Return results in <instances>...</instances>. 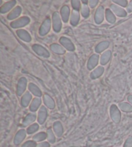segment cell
Returning a JSON list of instances; mask_svg holds the SVG:
<instances>
[{
    "label": "cell",
    "instance_id": "1",
    "mask_svg": "<svg viewBox=\"0 0 132 147\" xmlns=\"http://www.w3.org/2000/svg\"><path fill=\"white\" fill-rule=\"evenodd\" d=\"M30 21V20L29 17H21L19 19L15 20L13 22H12L11 24V25L12 28H14V29H18V28L26 26V25L29 24Z\"/></svg>",
    "mask_w": 132,
    "mask_h": 147
},
{
    "label": "cell",
    "instance_id": "2",
    "mask_svg": "<svg viewBox=\"0 0 132 147\" xmlns=\"http://www.w3.org/2000/svg\"><path fill=\"white\" fill-rule=\"evenodd\" d=\"M110 116L114 123H119L121 121V114L117 106L115 105H112L110 107Z\"/></svg>",
    "mask_w": 132,
    "mask_h": 147
},
{
    "label": "cell",
    "instance_id": "3",
    "mask_svg": "<svg viewBox=\"0 0 132 147\" xmlns=\"http://www.w3.org/2000/svg\"><path fill=\"white\" fill-rule=\"evenodd\" d=\"M52 24H53V29H54V31L56 32H60L62 27L61 20L59 13L57 12H55L53 14Z\"/></svg>",
    "mask_w": 132,
    "mask_h": 147
},
{
    "label": "cell",
    "instance_id": "4",
    "mask_svg": "<svg viewBox=\"0 0 132 147\" xmlns=\"http://www.w3.org/2000/svg\"><path fill=\"white\" fill-rule=\"evenodd\" d=\"M32 49L38 55L44 58H49L50 57V53L46 48H45L41 45L35 44L32 46Z\"/></svg>",
    "mask_w": 132,
    "mask_h": 147
},
{
    "label": "cell",
    "instance_id": "5",
    "mask_svg": "<svg viewBox=\"0 0 132 147\" xmlns=\"http://www.w3.org/2000/svg\"><path fill=\"white\" fill-rule=\"evenodd\" d=\"M51 27V20L50 18H47L43 23L39 29V34L41 36H45L50 31Z\"/></svg>",
    "mask_w": 132,
    "mask_h": 147
},
{
    "label": "cell",
    "instance_id": "6",
    "mask_svg": "<svg viewBox=\"0 0 132 147\" xmlns=\"http://www.w3.org/2000/svg\"><path fill=\"white\" fill-rule=\"evenodd\" d=\"M27 80L26 79V78L21 77V78H19L18 83H17V95L21 96L23 93L25 92V91L26 90V88H27Z\"/></svg>",
    "mask_w": 132,
    "mask_h": 147
},
{
    "label": "cell",
    "instance_id": "7",
    "mask_svg": "<svg viewBox=\"0 0 132 147\" xmlns=\"http://www.w3.org/2000/svg\"><path fill=\"white\" fill-rule=\"evenodd\" d=\"M104 16H105V9L103 6H99L96 10L95 13V22L97 24H100L103 22Z\"/></svg>",
    "mask_w": 132,
    "mask_h": 147
},
{
    "label": "cell",
    "instance_id": "8",
    "mask_svg": "<svg viewBox=\"0 0 132 147\" xmlns=\"http://www.w3.org/2000/svg\"><path fill=\"white\" fill-rule=\"evenodd\" d=\"M59 42L66 49L70 51H73L75 50L74 45H73L72 42L69 38H68L63 36L60 38Z\"/></svg>",
    "mask_w": 132,
    "mask_h": 147
},
{
    "label": "cell",
    "instance_id": "9",
    "mask_svg": "<svg viewBox=\"0 0 132 147\" xmlns=\"http://www.w3.org/2000/svg\"><path fill=\"white\" fill-rule=\"evenodd\" d=\"M48 116V111L44 106H42L38 112V122L43 125L45 122Z\"/></svg>",
    "mask_w": 132,
    "mask_h": 147
},
{
    "label": "cell",
    "instance_id": "10",
    "mask_svg": "<svg viewBox=\"0 0 132 147\" xmlns=\"http://www.w3.org/2000/svg\"><path fill=\"white\" fill-rule=\"evenodd\" d=\"M99 59V56L97 54H94L91 56L87 63V67L89 70H92L97 66Z\"/></svg>",
    "mask_w": 132,
    "mask_h": 147
},
{
    "label": "cell",
    "instance_id": "11",
    "mask_svg": "<svg viewBox=\"0 0 132 147\" xmlns=\"http://www.w3.org/2000/svg\"><path fill=\"white\" fill-rule=\"evenodd\" d=\"M16 33L19 38L25 42H30L32 40V38L30 34L24 29H18L16 31Z\"/></svg>",
    "mask_w": 132,
    "mask_h": 147
},
{
    "label": "cell",
    "instance_id": "12",
    "mask_svg": "<svg viewBox=\"0 0 132 147\" xmlns=\"http://www.w3.org/2000/svg\"><path fill=\"white\" fill-rule=\"evenodd\" d=\"M110 9H111V11L113 12V13H115L117 16H118L119 17L126 16L127 13L125 10L123 8H121L120 7L116 5L115 4L111 5Z\"/></svg>",
    "mask_w": 132,
    "mask_h": 147
},
{
    "label": "cell",
    "instance_id": "13",
    "mask_svg": "<svg viewBox=\"0 0 132 147\" xmlns=\"http://www.w3.org/2000/svg\"><path fill=\"white\" fill-rule=\"evenodd\" d=\"M26 136H27V132L26 131L23 130V129H22V130H20L19 131H17V133L16 134V135L14 138V144H16V145H19V144L24 140Z\"/></svg>",
    "mask_w": 132,
    "mask_h": 147
},
{
    "label": "cell",
    "instance_id": "14",
    "mask_svg": "<svg viewBox=\"0 0 132 147\" xmlns=\"http://www.w3.org/2000/svg\"><path fill=\"white\" fill-rule=\"evenodd\" d=\"M16 1H10L7 2V3H5L3 6L1 7V9H0V12L1 14H5L6 12H9V11L13 8V7L16 5Z\"/></svg>",
    "mask_w": 132,
    "mask_h": 147
},
{
    "label": "cell",
    "instance_id": "15",
    "mask_svg": "<svg viewBox=\"0 0 132 147\" xmlns=\"http://www.w3.org/2000/svg\"><path fill=\"white\" fill-rule=\"evenodd\" d=\"M61 15L63 21L67 23L68 21L70 16V9L67 5L63 6L61 9Z\"/></svg>",
    "mask_w": 132,
    "mask_h": 147
},
{
    "label": "cell",
    "instance_id": "16",
    "mask_svg": "<svg viewBox=\"0 0 132 147\" xmlns=\"http://www.w3.org/2000/svg\"><path fill=\"white\" fill-rule=\"evenodd\" d=\"M21 11H22V9L21 7L17 6L14 10H12V12H10L8 15V16H7V18H8V20H9L16 19L19 16L20 14L21 13Z\"/></svg>",
    "mask_w": 132,
    "mask_h": 147
},
{
    "label": "cell",
    "instance_id": "17",
    "mask_svg": "<svg viewBox=\"0 0 132 147\" xmlns=\"http://www.w3.org/2000/svg\"><path fill=\"white\" fill-rule=\"evenodd\" d=\"M111 57V52L110 50H107L103 54L101 55V64L103 65H106L110 61Z\"/></svg>",
    "mask_w": 132,
    "mask_h": 147
},
{
    "label": "cell",
    "instance_id": "18",
    "mask_svg": "<svg viewBox=\"0 0 132 147\" xmlns=\"http://www.w3.org/2000/svg\"><path fill=\"white\" fill-rule=\"evenodd\" d=\"M43 101L45 105L50 109H54L55 108V102L53 98L50 95L45 94L43 97Z\"/></svg>",
    "mask_w": 132,
    "mask_h": 147
},
{
    "label": "cell",
    "instance_id": "19",
    "mask_svg": "<svg viewBox=\"0 0 132 147\" xmlns=\"http://www.w3.org/2000/svg\"><path fill=\"white\" fill-rule=\"evenodd\" d=\"M32 96L29 92H27L25 93L21 98V103L23 107H27L28 105H29L30 100L32 99Z\"/></svg>",
    "mask_w": 132,
    "mask_h": 147
},
{
    "label": "cell",
    "instance_id": "20",
    "mask_svg": "<svg viewBox=\"0 0 132 147\" xmlns=\"http://www.w3.org/2000/svg\"><path fill=\"white\" fill-rule=\"evenodd\" d=\"M104 71H105V69L103 67H98L90 73V78L92 79H96V78L100 77L103 74Z\"/></svg>",
    "mask_w": 132,
    "mask_h": 147
},
{
    "label": "cell",
    "instance_id": "21",
    "mask_svg": "<svg viewBox=\"0 0 132 147\" xmlns=\"http://www.w3.org/2000/svg\"><path fill=\"white\" fill-rule=\"evenodd\" d=\"M29 89L30 90V92H31L32 94H34L35 96L36 97H39L42 95V93L41 91L40 90V89L37 86L34 84L33 83H30L29 85Z\"/></svg>",
    "mask_w": 132,
    "mask_h": 147
},
{
    "label": "cell",
    "instance_id": "22",
    "mask_svg": "<svg viewBox=\"0 0 132 147\" xmlns=\"http://www.w3.org/2000/svg\"><path fill=\"white\" fill-rule=\"evenodd\" d=\"M36 119V115L34 113H29L23 121V126H27Z\"/></svg>",
    "mask_w": 132,
    "mask_h": 147
},
{
    "label": "cell",
    "instance_id": "23",
    "mask_svg": "<svg viewBox=\"0 0 132 147\" xmlns=\"http://www.w3.org/2000/svg\"><path fill=\"white\" fill-rule=\"evenodd\" d=\"M54 132L57 137L62 136L63 134V128L62 124L59 121H56L54 124Z\"/></svg>",
    "mask_w": 132,
    "mask_h": 147
},
{
    "label": "cell",
    "instance_id": "24",
    "mask_svg": "<svg viewBox=\"0 0 132 147\" xmlns=\"http://www.w3.org/2000/svg\"><path fill=\"white\" fill-rule=\"evenodd\" d=\"M109 45H110V42L108 41L101 42L95 47V52L97 53H102L103 51H105V49H107V48L109 47Z\"/></svg>",
    "mask_w": 132,
    "mask_h": 147
},
{
    "label": "cell",
    "instance_id": "25",
    "mask_svg": "<svg viewBox=\"0 0 132 147\" xmlns=\"http://www.w3.org/2000/svg\"><path fill=\"white\" fill-rule=\"evenodd\" d=\"M79 12L77 11H75V10H73L72 12V14H71L70 17V23L73 26H75L77 25L79 22Z\"/></svg>",
    "mask_w": 132,
    "mask_h": 147
},
{
    "label": "cell",
    "instance_id": "26",
    "mask_svg": "<svg viewBox=\"0 0 132 147\" xmlns=\"http://www.w3.org/2000/svg\"><path fill=\"white\" fill-rule=\"evenodd\" d=\"M50 49L53 52L56 53V54L63 55L65 53V49L60 45L57 44H54L50 45Z\"/></svg>",
    "mask_w": 132,
    "mask_h": 147
},
{
    "label": "cell",
    "instance_id": "27",
    "mask_svg": "<svg viewBox=\"0 0 132 147\" xmlns=\"http://www.w3.org/2000/svg\"><path fill=\"white\" fill-rule=\"evenodd\" d=\"M41 104V100L40 99V98L39 97L35 98L34 99L32 100L31 105L30 106V111H35L36 110H37V109L39 108Z\"/></svg>",
    "mask_w": 132,
    "mask_h": 147
},
{
    "label": "cell",
    "instance_id": "28",
    "mask_svg": "<svg viewBox=\"0 0 132 147\" xmlns=\"http://www.w3.org/2000/svg\"><path fill=\"white\" fill-rule=\"evenodd\" d=\"M105 14H106V20L108 22L111 23V24H113L116 21V18L115 15L113 14V12L111 11L110 9H107L105 11Z\"/></svg>",
    "mask_w": 132,
    "mask_h": 147
},
{
    "label": "cell",
    "instance_id": "29",
    "mask_svg": "<svg viewBox=\"0 0 132 147\" xmlns=\"http://www.w3.org/2000/svg\"><path fill=\"white\" fill-rule=\"evenodd\" d=\"M119 107L124 112H131L132 106L127 102H121L119 105Z\"/></svg>",
    "mask_w": 132,
    "mask_h": 147
},
{
    "label": "cell",
    "instance_id": "30",
    "mask_svg": "<svg viewBox=\"0 0 132 147\" xmlns=\"http://www.w3.org/2000/svg\"><path fill=\"white\" fill-rule=\"evenodd\" d=\"M47 138V134L45 132H39L33 137V139L34 141L39 142L45 140Z\"/></svg>",
    "mask_w": 132,
    "mask_h": 147
},
{
    "label": "cell",
    "instance_id": "31",
    "mask_svg": "<svg viewBox=\"0 0 132 147\" xmlns=\"http://www.w3.org/2000/svg\"><path fill=\"white\" fill-rule=\"evenodd\" d=\"M47 139L48 141H49L50 143H54L55 141V137L54 136V134L51 128H49L47 131Z\"/></svg>",
    "mask_w": 132,
    "mask_h": 147
},
{
    "label": "cell",
    "instance_id": "32",
    "mask_svg": "<svg viewBox=\"0 0 132 147\" xmlns=\"http://www.w3.org/2000/svg\"><path fill=\"white\" fill-rule=\"evenodd\" d=\"M81 14L85 18H86L89 16L90 9L88 8V7L86 5H83L82 8H81Z\"/></svg>",
    "mask_w": 132,
    "mask_h": 147
},
{
    "label": "cell",
    "instance_id": "33",
    "mask_svg": "<svg viewBox=\"0 0 132 147\" xmlns=\"http://www.w3.org/2000/svg\"><path fill=\"white\" fill-rule=\"evenodd\" d=\"M38 130H39V125L35 123L33 124L31 126H30L29 128H27V132L29 134H32L35 133V131H37Z\"/></svg>",
    "mask_w": 132,
    "mask_h": 147
},
{
    "label": "cell",
    "instance_id": "34",
    "mask_svg": "<svg viewBox=\"0 0 132 147\" xmlns=\"http://www.w3.org/2000/svg\"><path fill=\"white\" fill-rule=\"evenodd\" d=\"M37 144L35 141H28L23 144L21 147H36Z\"/></svg>",
    "mask_w": 132,
    "mask_h": 147
},
{
    "label": "cell",
    "instance_id": "35",
    "mask_svg": "<svg viewBox=\"0 0 132 147\" xmlns=\"http://www.w3.org/2000/svg\"><path fill=\"white\" fill-rule=\"evenodd\" d=\"M72 6L73 10L78 11L81 8V3L79 1H72Z\"/></svg>",
    "mask_w": 132,
    "mask_h": 147
},
{
    "label": "cell",
    "instance_id": "36",
    "mask_svg": "<svg viewBox=\"0 0 132 147\" xmlns=\"http://www.w3.org/2000/svg\"><path fill=\"white\" fill-rule=\"evenodd\" d=\"M124 147H132V136L129 137L126 139L124 144Z\"/></svg>",
    "mask_w": 132,
    "mask_h": 147
},
{
    "label": "cell",
    "instance_id": "37",
    "mask_svg": "<svg viewBox=\"0 0 132 147\" xmlns=\"http://www.w3.org/2000/svg\"><path fill=\"white\" fill-rule=\"evenodd\" d=\"M113 2L122 7H126L128 5V1H126V0H122V1H120V0H119V1H113Z\"/></svg>",
    "mask_w": 132,
    "mask_h": 147
},
{
    "label": "cell",
    "instance_id": "38",
    "mask_svg": "<svg viewBox=\"0 0 132 147\" xmlns=\"http://www.w3.org/2000/svg\"><path fill=\"white\" fill-rule=\"evenodd\" d=\"M99 3V1H94V0H91L89 1V5L91 8H95V7Z\"/></svg>",
    "mask_w": 132,
    "mask_h": 147
},
{
    "label": "cell",
    "instance_id": "39",
    "mask_svg": "<svg viewBox=\"0 0 132 147\" xmlns=\"http://www.w3.org/2000/svg\"><path fill=\"white\" fill-rule=\"evenodd\" d=\"M36 147H50V144L47 142H43V143L37 144Z\"/></svg>",
    "mask_w": 132,
    "mask_h": 147
},
{
    "label": "cell",
    "instance_id": "40",
    "mask_svg": "<svg viewBox=\"0 0 132 147\" xmlns=\"http://www.w3.org/2000/svg\"><path fill=\"white\" fill-rule=\"evenodd\" d=\"M127 11H128V12H132V1L129 2V3L128 4V7H127Z\"/></svg>",
    "mask_w": 132,
    "mask_h": 147
},
{
    "label": "cell",
    "instance_id": "41",
    "mask_svg": "<svg viewBox=\"0 0 132 147\" xmlns=\"http://www.w3.org/2000/svg\"><path fill=\"white\" fill-rule=\"evenodd\" d=\"M128 100L132 105V95H129L128 97Z\"/></svg>",
    "mask_w": 132,
    "mask_h": 147
},
{
    "label": "cell",
    "instance_id": "42",
    "mask_svg": "<svg viewBox=\"0 0 132 147\" xmlns=\"http://www.w3.org/2000/svg\"><path fill=\"white\" fill-rule=\"evenodd\" d=\"M82 3H83V5H87L88 3H89V1H82Z\"/></svg>",
    "mask_w": 132,
    "mask_h": 147
}]
</instances>
